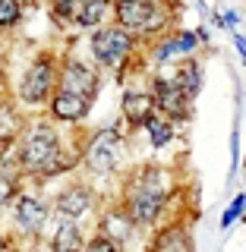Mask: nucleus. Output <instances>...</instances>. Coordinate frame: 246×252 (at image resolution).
Returning <instances> with one entry per match:
<instances>
[{"label": "nucleus", "mask_w": 246, "mask_h": 252, "mask_svg": "<svg viewBox=\"0 0 246 252\" xmlns=\"http://www.w3.org/2000/svg\"><path fill=\"white\" fill-rule=\"evenodd\" d=\"M16 161H19V170L29 177H60L73 170L82 161V155L63 145L60 129L51 120H35L16 142Z\"/></svg>", "instance_id": "1"}, {"label": "nucleus", "mask_w": 246, "mask_h": 252, "mask_svg": "<svg viewBox=\"0 0 246 252\" xmlns=\"http://www.w3.org/2000/svg\"><path fill=\"white\" fill-rule=\"evenodd\" d=\"M60 89V63L51 54H38L35 60L22 69L19 85H16V101L29 107L51 104V98Z\"/></svg>", "instance_id": "2"}, {"label": "nucleus", "mask_w": 246, "mask_h": 252, "mask_svg": "<svg viewBox=\"0 0 246 252\" xmlns=\"http://www.w3.org/2000/svg\"><path fill=\"white\" fill-rule=\"evenodd\" d=\"M114 22L136 38H152L171 26V16L161 0H114Z\"/></svg>", "instance_id": "3"}, {"label": "nucleus", "mask_w": 246, "mask_h": 252, "mask_svg": "<svg viewBox=\"0 0 246 252\" xmlns=\"http://www.w3.org/2000/svg\"><path fill=\"white\" fill-rule=\"evenodd\" d=\"M136 44H139V38L133 32H126L123 26H117V22L95 29L89 38L92 57L101 69H123L130 63V57L136 54Z\"/></svg>", "instance_id": "4"}, {"label": "nucleus", "mask_w": 246, "mask_h": 252, "mask_svg": "<svg viewBox=\"0 0 246 252\" xmlns=\"http://www.w3.org/2000/svg\"><path fill=\"white\" fill-rule=\"evenodd\" d=\"M117 145H120V132L98 129L89 139L85 152H82V167L89 170V173H95V177H107V173H114L117 170V161H120Z\"/></svg>", "instance_id": "5"}, {"label": "nucleus", "mask_w": 246, "mask_h": 252, "mask_svg": "<svg viewBox=\"0 0 246 252\" xmlns=\"http://www.w3.org/2000/svg\"><path fill=\"white\" fill-rule=\"evenodd\" d=\"M13 224L22 236H41L47 220H51V202H41L32 192H19V199L13 202Z\"/></svg>", "instance_id": "6"}, {"label": "nucleus", "mask_w": 246, "mask_h": 252, "mask_svg": "<svg viewBox=\"0 0 246 252\" xmlns=\"http://www.w3.org/2000/svg\"><path fill=\"white\" fill-rule=\"evenodd\" d=\"M152 94H155V107L161 117H168L171 123H183L193 117V101H186V94L177 89L174 76H155L152 79Z\"/></svg>", "instance_id": "7"}, {"label": "nucleus", "mask_w": 246, "mask_h": 252, "mask_svg": "<svg viewBox=\"0 0 246 252\" xmlns=\"http://www.w3.org/2000/svg\"><path fill=\"white\" fill-rule=\"evenodd\" d=\"M95 208V199H92V189L82 186V183H70L63 186L57 195L51 199V215L57 220H70V224H79L89 211Z\"/></svg>", "instance_id": "8"}, {"label": "nucleus", "mask_w": 246, "mask_h": 252, "mask_svg": "<svg viewBox=\"0 0 246 252\" xmlns=\"http://www.w3.org/2000/svg\"><path fill=\"white\" fill-rule=\"evenodd\" d=\"M60 89L73 92L79 98L95 101L98 98V89H101V76L95 73L89 63H82L76 57H63L60 60Z\"/></svg>", "instance_id": "9"}, {"label": "nucleus", "mask_w": 246, "mask_h": 252, "mask_svg": "<svg viewBox=\"0 0 246 252\" xmlns=\"http://www.w3.org/2000/svg\"><path fill=\"white\" fill-rule=\"evenodd\" d=\"M171 199H161V195H152L145 192V189H136V186H126L123 189V208L126 215L136 220V227H155L158 220H161L164 208H168Z\"/></svg>", "instance_id": "10"}, {"label": "nucleus", "mask_w": 246, "mask_h": 252, "mask_svg": "<svg viewBox=\"0 0 246 252\" xmlns=\"http://www.w3.org/2000/svg\"><path fill=\"white\" fill-rule=\"evenodd\" d=\"M136 230H139L136 220L126 215L123 205H107V208L101 211V218H98V233L107 236L117 249H126V243L136 236Z\"/></svg>", "instance_id": "11"}, {"label": "nucleus", "mask_w": 246, "mask_h": 252, "mask_svg": "<svg viewBox=\"0 0 246 252\" xmlns=\"http://www.w3.org/2000/svg\"><path fill=\"white\" fill-rule=\"evenodd\" d=\"M47 114H51V120H57V123H82L85 117L92 114V101L79 98L73 92L57 89V94H54L51 104H47Z\"/></svg>", "instance_id": "12"}, {"label": "nucleus", "mask_w": 246, "mask_h": 252, "mask_svg": "<svg viewBox=\"0 0 246 252\" xmlns=\"http://www.w3.org/2000/svg\"><path fill=\"white\" fill-rule=\"evenodd\" d=\"M120 114H123V120L130 123V126H142V129H145V123L158 114L155 94L152 92H123Z\"/></svg>", "instance_id": "13"}, {"label": "nucleus", "mask_w": 246, "mask_h": 252, "mask_svg": "<svg viewBox=\"0 0 246 252\" xmlns=\"http://www.w3.org/2000/svg\"><path fill=\"white\" fill-rule=\"evenodd\" d=\"M145 252H193V236L183 224H168L148 240Z\"/></svg>", "instance_id": "14"}, {"label": "nucleus", "mask_w": 246, "mask_h": 252, "mask_svg": "<svg viewBox=\"0 0 246 252\" xmlns=\"http://www.w3.org/2000/svg\"><path fill=\"white\" fill-rule=\"evenodd\" d=\"M107 16L114 19V0H79L73 10V22L79 29H101L107 26Z\"/></svg>", "instance_id": "15"}, {"label": "nucleus", "mask_w": 246, "mask_h": 252, "mask_svg": "<svg viewBox=\"0 0 246 252\" xmlns=\"http://www.w3.org/2000/svg\"><path fill=\"white\" fill-rule=\"evenodd\" d=\"M89 236L82 233L79 224H70V220H57L54 233H47V249L51 252H82Z\"/></svg>", "instance_id": "16"}, {"label": "nucleus", "mask_w": 246, "mask_h": 252, "mask_svg": "<svg viewBox=\"0 0 246 252\" xmlns=\"http://www.w3.org/2000/svg\"><path fill=\"white\" fill-rule=\"evenodd\" d=\"M174 82H177V89L186 94V101H196L202 92V63L196 57H186L177 63V69H174Z\"/></svg>", "instance_id": "17"}, {"label": "nucleus", "mask_w": 246, "mask_h": 252, "mask_svg": "<svg viewBox=\"0 0 246 252\" xmlns=\"http://www.w3.org/2000/svg\"><path fill=\"white\" fill-rule=\"evenodd\" d=\"M19 161L16 158H0V211L13 208V202L19 199Z\"/></svg>", "instance_id": "18"}, {"label": "nucleus", "mask_w": 246, "mask_h": 252, "mask_svg": "<svg viewBox=\"0 0 246 252\" xmlns=\"http://www.w3.org/2000/svg\"><path fill=\"white\" fill-rule=\"evenodd\" d=\"M26 132V120H22L19 107L10 101H0V145H16Z\"/></svg>", "instance_id": "19"}, {"label": "nucleus", "mask_w": 246, "mask_h": 252, "mask_svg": "<svg viewBox=\"0 0 246 252\" xmlns=\"http://www.w3.org/2000/svg\"><path fill=\"white\" fill-rule=\"evenodd\" d=\"M145 136H148V145L155 148H164V145H171L174 136H177V123H171L168 117H161V114H155L152 120L145 123Z\"/></svg>", "instance_id": "20"}, {"label": "nucleus", "mask_w": 246, "mask_h": 252, "mask_svg": "<svg viewBox=\"0 0 246 252\" xmlns=\"http://www.w3.org/2000/svg\"><path fill=\"white\" fill-rule=\"evenodd\" d=\"M174 60H183V54H180V47H177V32H174V35H164L161 41L152 47V63L168 66V63H174Z\"/></svg>", "instance_id": "21"}, {"label": "nucleus", "mask_w": 246, "mask_h": 252, "mask_svg": "<svg viewBox=\"0 0 246 252\" xmlns=\"http://www.w3.org/2000/svg\"><path fill=\"white\" fill-rule=\"evenodd\" d=\"M22 19V0H0V32L16 29Z\"/></svg>", "instance_id": "22"}, {"label": "nucleus", "mask_w": 246, "mask_h": 252, "mask_svg": "<svg viewBox=\"0 0 246 252\" xmlns=\"http://www.w3.org/2000/svg\"><path fill=\"white\" fill-rule=\"evenodd\" d=\"M243 211H246V192L234 195V202H231V205H227V208H224V215H221V227H224V230H227V227H231L234 220L243 215Z\"/></svg>", "instance_id": "23"}, {"label": "nucleus", "mask_w": 246, "mask_h": 252, "mask_svg": "<svg viewBox=\"0 0 246 252\" xmlns=\"http://www.w3.org/2000/svg\"><path fill=\"white\" fill-rule=\"evenodd\" d=\"M114 249H117V246H114V243L107 240V236H101V233H92L82 252H114Z\"/></svg>", "instance_id": "24"}, {"label": "nucleus", "mask_w": 246, "mask_h": 252, "mask_svg": "<svg viewBox=\"0 0 246 252\" xmlns=\"http://www.w3.org/2000/svg\"><path fill=\"white\" fill-rule=\"evenodd\" d=\"M221 26H224V29H237V26H240V13L227 10L224 16H221Z\"/></svg>", "instance_id": "25"}, {"label": "nucleus", "mask_w": 246, "mask_h": 252, "mask_svg": "<svg viewBox=\"0 0 246 252\" xmlns=\"http://www.w3.org/2000/svg\"><path fill=\"white\" fill-rule=\"evenodd\" d=\"M231 38H234V47H237V51H240V57L246 60V38L240 35V32H231Z\"/></svg>", "instance_id": "26"}, {"label": "nucleus", "mask_w": 246, "mask_h": 252, "mask_svg": "<svg viewBox=\"0 0 246 252\" xmlns=\"http://www.w3.org/2000/svg\"><path fill=\"white\" fill-rule=\"evenodd\" d=\"M10 249H13V240L6 233H0V252H10Z\"/></svg>", "instance_id": "27"}, {"label": "nucleus", "mask_w": 246, "mask_h": 252, "mask_svg": "<svg viewBox=\"0 0 246 252\" xmlns=\"http://www.w3.org/2000/svg\"><path fill=\"white\" fill-rule=\"evenodd\" d=\"M196 35H199V41H202V44L209 41V29H205V26H202V29H196Z\"/></svg>", "instance_id": "28"}, {"label": "nucleus", "mask_w": 246, "mask_h": 252, "mask_svg": "<svg viewBox=\"0 0 246 252\" xmlns=\"http://www.w3.org/2000/svg\"><path fill=\"white\" fill-rule=\"evenodd\" d=\"M3 79H6V69H3V57H0V92H3Z\"/></svg>", "instance_id": "29"}, {"label": "nucleus", "mask_w": 246, "mask_h": 252, "mask_svg": "<svg viewBox=\"0 0 246 252\" xmlns=\"http://www.w3.org/2000/svg\"><path fill=\"white\" fill-rule=\"evenodd\" d=\"M10 252H29V249H16V246H13V249H10Z\"/></svg>", "instance_id": "30"}, {"label": "nucleus", "mask_w": 246, "mask_h": 252, "mask_svg": "<svg viewBox=\"0 0 246 252\" xmlns=\"http://www.w3.org/2000/svg\"><path fill=\"white\" fill-rule=\"evenodd\" d=\"M114 252H126V249H114Z\"/></svg>", "instance_id": "31"}, {"label": "nucleus", "mask_w": 246, "mask_h": 252, "mask_svg": "<svg viewBox=\"0 0 246 252\" xmlns=\"http://www.w3.org/2000/svg\"><path fill=\"white\" fill-rule=\"evenodd\" d=\"M0 148H3V145H0Z\"/></svg>", "instance_id": "32"}]
</instances>
